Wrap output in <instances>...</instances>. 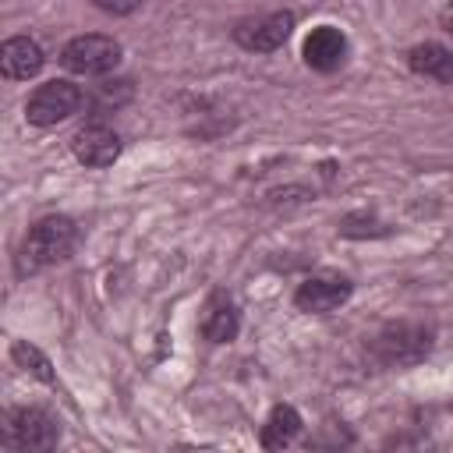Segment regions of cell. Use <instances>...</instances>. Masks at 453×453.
I'll return each instance as SVG.
<instances>
[{
  "mask_svg": "<svg viewBox=\"0 0 453 453\" xmlns=\"http://www.w3.org/2000/svg\"><path fill=\"white\" fill-rule=\"evenodd\" d=\"M74 237H78V230H74V223L67 216H46V219H39L28 230L25 244H21L18 273H39V269L67 258V251L74 248Z\"/></svg>",
  "mask_w": 453,
  "mask_h": 453,
  "instance_id": "cell-1",
  "label": "cell"
},
{
  "mask_svg": "<svg viewBox=\"0 0 453 453\" xmlns=\"http://www.w3.org/2000/svg\"><path fill=\"white\" fill-rule=\"evenodd\" d=\"M81 103H85V96H81L78 85H71V81H64V78H53V81L39 85V88L28 96L25 117H28L32 124H39V127H50V124H60V120H67L71 113H78Z\"/></svg>",
  "mask_w": 453,
  "mask_h": 453,
  "instance_id": "cell-2",
  "label": "cell"
},
{
  "mask_svg": "<svg viewBox=\"0 0 453 453\" xmlns=\"http://www.w3.org/2000/svg\"><path fill=\"white\" fill-rule=\"evenodd\" d=\"M60 64L71 74H106L120 64V42L110 35H78L60 50Z\"/></svg>",
  "mask_w": 453,
  "mask_h": 453,
  "instance_id": "cell-3",
  "label": "cell"
},
{
  "mask_svg": "<svg viewBox=\"0 0 453 453\" xmlns=\"http://www.w3.org/2000/svg\"><path fill=\"white\" fill-rule=\"evenodd\" d=\"M290 28H294V14H290V11H273V14H265V18H248V21H241V25L234 28V39H237L244 50H251V53H273V50H280V46L287 42Z\"/></svg>",
  "mask_w": 453,
  "mask_h": 453,
  "instance_id": "cell-4",
  "label": "cell"
},
{
  "mask_svg": "<svg viewBox=\"0 0 453 453\" xmlns=\"http://www.w3.org/2000/svg\"><path fill=\"white\" fill-rule=\"evenodd\" d=\"M350 290H354V283H350L347 276H340V273H315V276H308V280L297 287L294 304H297L301 311L322 315V311L340 308V304L350 297Z\"/></svg>",
  "mask_w": 453,
  "mask_h": 453,
  "instance_id": "cell-5",
  "label": "cell"
},
{
  "mask_svg": "<svg viewBox=\"0 0 453 453\" xmlns=\"http://www.w3.org/2000/svg\"><path fill=\"white\" fill-rule=\"evenodd\" d=\"M7 432H11V442L21 446V449H50L60 439L57 418L42 407H18L11 414Z\"/></svg>",
  "mask_w": 453,
  "mask_h": 453,
  "instance_id": "cell-6",
  "label": "cell"
},
{
  "mask_svg": "<svg viewBox=\"0 0 453 453\" xmlns=\"http://www.w3.org/2000/svg\"><path fill=\"white\" fill-rule=\"evenodd\" d=\"M71 149H74L78 163H85V166H96V170H99V166L117 163V156H120V138H117L110 127L92 124V127H81V131L74 134Z\"/></svg>",
  "mask_w": 453,
  "mask_h": 453,
  "instance_id": "cell-7",
  "label": "cell"
},
{
  "mask_svg": "<svg viewBox=\"0 0 453 453\" xmlns=\"http://www.w3.org/2000/svg\"><path fill=\"white\" fill-rule=\"evenodd\" d=\"M343 57H347V39L333 25H319L304 39V64L315 71H336L343 64Z\"/></svg>",
  "mask_w": 453,
  "mask_h": 453,
  "instance_id": "cell-8",
  "label": "cell"
},
{
  "mask_svg": "<svg viewBox=\"0 0 453 453\" xmlns=\"http://www.w3.org/2000/svg\"><path fill=\"white\" fill-rule=\"evenodd\" d=\"M428 347H432V340H428V333L418 329V326H396V329H386V333L379 336V354H382V361H389V365L418 361L421 354H428Z\"/></svg>",
  "mask_w": 453,
  "mask_h": 453,
  "instance_id": "cell-9",
  "label": "cell"
},
{
  "mask_svg": "<svg viewBox=\"0 0 453 453\" xmlns=\"http://www.w3.org/2000/svg\"><path fill=\"white\" fill-rule=\"evenodd\" d=\"M42 60H46V57H42L39 42L28 39V35H14V39H7V42L0 46V71H4V78H11V81H21V78L39 74Z\"/></svg>",
  "mask_w": 453,
  "mask_h": 453,
  "instance_id": "cell-10",
  "label": "cell"
},
{
  "mask_svg": "<svg viewBox=\"0 0 453 453\" xmlns=\"http://www.w3.org/2000/svg\"><path fill=\"white\" fill-rule=\"evenodd\" d=\"M407 64L414 74L435 78V81H453V50L439 46V42H421L407 53Z\"/></svg>",
  "mask_w": 453,
  "mask_h": 453,
  "instance_id": "cell-11",
  "label": "cell"
},
{
  "mask_svg": "<svg viewBox=\"0 0 453 453\" xmlns=\"http://www.w3.org/2000/svg\"><path fill=\"white\" fill-rule=\"evenodd\" d=\"M297 432H301V414L294 407L280 403V407H273L269 421L262 425V446L265 449H283L297 439Z\"/></svg>",
  "mask_w": 453,
  "mask_h": 453,
  "instance_id": "cell-12",
  "label": "cell"
},
{
  "mask_svg": "<svg viewBox=\"0 0 453 453\" xmlns=\"http://www.w3.org/2000/svg\"><path fill=\"white\" fill-rule=\"evenodd\" d=\"M202 336L212 340V343H226V340L237 336V311L226 297L209 301V308L202 315Z\"/></svg>",
  "mask_w": 453,
  "mask_h": 453,
  "instance_id": "cell-13",
  "label": "cell"
},
{
  "mask_svg": "<svg viewBox=\"0 0 453 453\" xmlns=\"http://www.w3.org/2000/svg\"><path fill=\"white\" fill-rule=\"evenodd\" d=\"M11 354H14V361L25 368V372H32L35 379H42V382H50L53 386V372H50V361L32 347V343H25V340H18L14 347H11Z\"/></svg>",
  "mask_w": 453,
  "mask_h": 453,
  "instance_id": "cell-14",
  "label": "cell"
},
{
  "mask_svg": "<svg viewBox=\"0 0 453 453\" xmlns=\"http://www.w3.org/2000/svg\"><path fill=\"white\" fill-rule=\"evenodd\" d=\"M340 234L343 237H379V234H386V226L382 223H375L372 216H347L343 223H340Z\"/></svg>",
  "mask_w": 453,
  "mask_h": 453,
  "instance_id": "cell-15",
  "label": "cell"
},
{
  "mask_svg": "<svg viewBox=\"0 0 453 453\" xmlns=\"http://www.w3.org/2000/svg\"><path fill=\"white\" fill-rule=\"evenodd\" d=\"M99 11H106V14H131V11H138L142 7V0H92Z\"/></svg>",
  "mask_w": 453,
  "mask_h": 453,
  "instance_id": "cell-16",
  "label": "cell"
},
{
  "mask_svg": "<svg viewBox=\"0 0 453 453\" xmlns=\"http://www.w3.org/2000/svg\"><path fill=\"white\" fill-rule=\"evenodd\" d=\"M442 28H449V32H453V4L442 11Z\"/></svg>",
  "mask_w": 453,
  "mask_h": 453,
  "instance_id": "cell-17",
  "label": "cell"
}]
</instances>
